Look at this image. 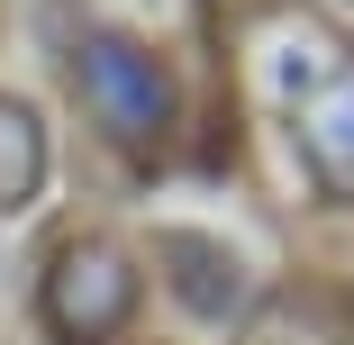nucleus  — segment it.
Here are the masks:
<instances>
[{
	"mask_svg": "<svg viewBox=\"0 0 354 345\" xmlns=\"http://www.w3.org/2000/svg\"><path fill=\"white\" fill-rule=\"evenodd\" d=\"M64 91L82 100L91 136L127 164H155L182 136V82L173 64L155 55V37H136L118 19H82L64 28Z\"/></svg>",
	"mask_w": 354,
	"mask_h": 345,
	"instance_id": "nucleus-1",
	"label": "nucleus"
},
{
	"mask_svg": "<svg viewBox=\"0 0 354 345\" xmlns=\"http://www.w3.org/2000/svg\"><path fill=\"white\" fill-rule=\"evenodd\" d=\"M136 300H146L136 245L109 236V227H73V236L37 263V327L55 345H127Z\"/></svg>",
	"mask_w": 354,
	"mask_h": 345,
	"instance_id": "nucleus-2",
	"label": "nucleus"
},
{
	"mask_svg": "<svg viewBox=\"0 0 354 345\" xmlns=\"http://www.w3.org/2000/svg\"><path fill=\"white\" fill-rule=\"evenodd\" d=\"M227 55H236V82H245V100L263 118H291L318 82H336L354 64L345 28L318 19V10H300V0H254V10L236 19V46Z\"/></svg>",
	"mask_w": 354,
	"mask_h": 345,
	"instance_id": "nucleus-3",
	"label": "nucleus"
},
{
	"mask_svg": "<svg viewBox=\"0 0 354 345\" xmlns=\"http://www.w3.org/2000/svg\"><path fill=\"white\" fill-rule=\"evenodd\" d=\"M155 254H164L173 300H182L200 327H236V318H245L254 272H245V254H236L227 236H209V227H164V236H155Z\"/></svg>",
	"mask_w": 354,
	"mask_h": 345,
	"instance_id": "nucleus-4",
	"label": "nucleus"
},
{
	"mask_svg": "<svg viewBox=\"0 0 354 345\" xmlns=\"http://www.w3.org/2000/svg\"><path fill=\"white\" fill-rule=\"evenodd\" d=\"M281 127H291V146H300L309 182H318L327 200H354V64H345L336 82H318Z\"/></svg>",
	"mask_w": 354,
	"mask_h": 345,
	"instance_id": "nucleus-5",
	"label": "nucleus"
},
{
	"mask_svg": "<svg viewBox=\"0 0 354 345\" xmlns=\"http://www.w3.org/2000/svg\"><path fill=\"white\" fill-rule=\"evenodd\" d=\"M55 182V127L37 100L0 91V209H37Z\"/></svg>",
	"mask_w": 354,
	"mask_h": 345,
	"instance_id": "nucleus-6",
	"label": "nucleus"
},
{
	"mask_svg": "<svg viewBox=\"0 0 354 345\" xmlns=\"http://www.w3.org/2000/svg\"><path fill=\"white\" fill-rule=\"evenodd\" d=\"M345 327H354V291H345Z\"/></svg>",
	"mask_w": 354,
	"mask_h": 345,
	"instance_id": "nucleus-7",
	"label": "nucleus"
}]
</instances>
